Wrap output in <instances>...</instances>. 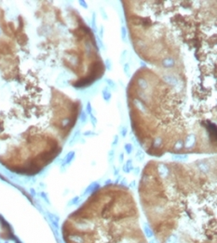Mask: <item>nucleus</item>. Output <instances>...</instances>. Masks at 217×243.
Returning a JSON list of instances; mask_svg holds the SVG:
<instances>
[{
	"label": "nucleus",
	"instance_id": "obj_1",
	"mask_svg": "<svg viewBox=\"0 0 217 243\" xmlns=\"http://www.w3.org/2000/svg\"><path fill=\"white\" fill-rule=\"evenodd\" d=\"M145 236L147 237V238H152L153 236H154V234H153V231H152V229L148 226V225H145Z\"/></svg>",
	"mask_w": 217,
	"mask_h": 243
},
{
	"label": "nucleus",
	"instance_id": "obj_2",
	"mask_svg": "<svg viewBox=\"0 0 217 243\" xmlns=\"http://www.w3.org/2000/svg\"><path fill=\"white\" fill-rule=\"evenodd\" d=\"M72 241H74L75 243H82L84 240L81 237H78V236H70L69 238Z\"/></svg>",
	"mask_w": 217,
	"mask_h": 243
},
{
	"label": "nucleus",
	"instance_id": "obj_3",
	"mask_svg": "<svg viewBox=\"0 0 217 243\" xmlns=\"http://www.w3.org/2000/svg\"><path fill=\"white\" fill-rule=\"evenodd\" d=\"M165 243H177V238L176 236H170L167 239Z\"/></svg>",
	"mask_w": 217,
	"mask_h": 243
},
{
	"label": "nucleus",
	"instance_id": "obj_4",
	"mask_svg": "<svg viewBox=\"0 0 217 243\" xmlns=\"http://www.w3.org/2000/svg\"><path fill=\"white\" fill-rule=\"evenodd\" d=\"M149 243H157V242H156V240L155 239V238H152V239L150 240V242Z\"/></svg>",
	"mask_w": 217,
	"mask_h": 243
},
{
	"label": "nucleus",
	"instance_id": "obj_5",
	"mask_svg": "<svg viewBox=\"0 0 217 243\" xmlns=\"http://www.w3.org/2000/svg\"><path fill=\"white\" fill-rule=\"evenodd\" d=\"M0 243H3V242H2V241H1V240H0Z\"/></svg>",
	"mask_w": 217,
	"mask_h": 243
}]
</instances>
